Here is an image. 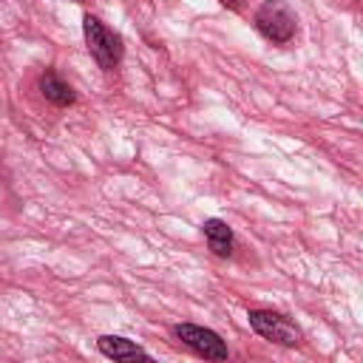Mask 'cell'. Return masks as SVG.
<instances>
[{"instance_id":"cell-1","label":"cell","mask_w":363,"mask_h":363,"mask_svg":"<svg viewBox=\"0 0 363 363\" xmlns=\"http://www.w3.org/2000/svg\"><path fill=\"white\" fill-rule=\"evenodd\" d=\"M258 31L272 43H289L295 34V14L281 0H264L255 11Z\"/></svg>"},{"instance_id":"cell-2","label":"cell","mask_w":363,"mask_h":363,"mask_svg":"<svg viewBox=\"0 0 363 363\" xmlns=\"http://www.w3.org/2000/svg\"><path fill=\"white\" fill-rule=\"evenodd\" d=\"M82 31H85V43H88L91 54L96 57V62H99L102 68H113V65L119 62V57H122V40H119L113 31H108V28H105L96 17H91V14H85Z\"/></svg>"},{"instance_id":"cell-3","label":"cell","mask_w":363,"mask_h":363,"mask_svg":"<svg viewBox=\"0 0 363 363\" xmlns=\"http://www.w3.org/2000/svg\"><path fill=\"white\" fill-rule=\"evenodd\" d=\"M173 335L187 349H193L196 354H201L207 360H227V346L213 329H204V326H196V323H179L173 329Z\"/></svg>"},{"instance_id":"cell-4","label":"cell","mask_w":363,"mask_h":363,"mask_svg":"<svg viewBox=\"0 0 363 363\" xmlns=\"http://www.w3.org/2000/svg\"><path fill=\"white\" fill-rule=\"evenodd\" d=\"M250 326L261 335V337H267V340H272V343H281V346H295L298 340H301V335H298V329L286 320V318H281V315H275V312H267V309H252L250 315Z\"/></svg>"},{"instance_id":"cell-5","label":"cell","mask_w":363,"mask_h":363,"mask_svg":"<svg viewBox=\"0 0 363 363\" xmlns=\"http://www.w3.org/2000/svg\"><path fill=\"white\" fill-rule=\"evenodd\" d=\"M96 346L111 360H147V352L145 349H139L136 343H130L125 337H116V335H102Z\"/></svg>"},{"instance_id":"cell-6","label":"cell","mask_w":363,"mask_h":363,"mask_svg":"<svg viewBox=\"0 0 363 363\" xmlns=\"http://www.w3.org/2000/svg\"><path fill=\"white\" fill-rule=\"evenodd\" d=\"M204 238H207L210 250H213L218 258H227V255L233 252V230H230L224 221H218V218L204 221Z\"/></svg>"},{"instance_id":"cell-7","label":"cell","mask_w":363,"mask_h":363,"mask_svg":"<svg viewBox=\"0 0 363 363\" xmlns=\"http://www.w3.org/2000/svg\"><path fill=\"white\" fill-rule=\"evenodd\" d=\"M40 91H43V96H45L48 102H54V105H60V108L74 102V91H71V85L62 82L54 71H45V74L40 77Z\"/></svg>"},{"instance_id":"cell-8","label":"cell","mask_w":363,"mask_h":363,"mask_svg":"<svg viewBox=\"0 0 363 363\" xmlns=\"http://www.w3.org/2000/svg\"><path fill=\"white\" fill-rule=\"evenodd\" d=\"M221 3H224V6H230V9H238V3H241V0H221Z\"/></svg>"}]
</instances>
